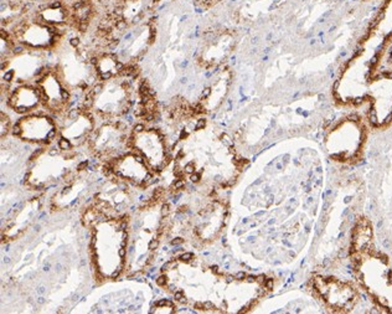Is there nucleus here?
<instances>
[{
	"instance_id": "39448f33",
	"label": "nucleus",
	"mask_w": 392,
	"mask_h": 314,
	"mask_svg": "<svg viewBox=\"0 0 392 314\" xmlns=\"http://www.w3.org/2000/svg\"><path fill=\"white\" fill-rule=\"evenodd\" d=\"M169 214H170V206L168 202H164L161 205V215H163V217H166Z\"/></svg>"
},
{
	"instance_id": "c9c22d12",
	"label": "nucleus",
	"mask_w": 392,
	"mask_h": 314,
	"mask_svg": "<svg viewBox=\"0 0 392 314\" xmlns=\"http://www.w3.org/2000/svg\"><path fill=\"white\" fill-rule=\"evenodd\" d=\"M77 298H78V294H76V296L73 297V300H77Z\"/></svg>"
},
{
	"instance_id": "4be33fe9",
	"label": "nucleus",
	"mask_w": 392,
	"mask_h": 314,
	"mask_svg": "<svg viewBox=\"0 0 392 314\" xmlns=\"http://www.w3.org/2000/svg\"><path fill=\"white\" fill-rule=\"evenodd\" d=\"M120 272H122V266L118 267V268L116 269V272H113V273H112V278H117V277L119 276V273H120Z\"/></svg>"
},
{
	"instance_id": "f257e3e1",
	"label": "nucleus",
	"mask_w": 392,
	"mask_h": 314,
	"mask_svg": "<svg viewBox=\"0 0 392 314\" xmlns=\"http://www.w3.org/2000/svg\"><path fill=\"white\" fill-rule=\"evenodd\" d=\"M58 147L62 150H68V149H71V143H70V140H67L65 138H61L58 140Z\"/></svg>"
},
{
	"instance_id": "f8f14e48",
	"label": "nucleus",
	"mask_w": 392,
	"mask_h": 314,
	"mask_svg": "<svg viewBox=\"0 0 392 314\" xmlns=\"http://www.w3.org/2000/svg\"><path fill=\"white\" fill-rule=\"evenodd\" d=\"M13 77H14V71H8V72L4 75V81L10 82V81L13 79Z\"/></svg>"
},
{
	"instance_id": "412c9836",
	"label": "nucleus",
	"mask_w": 392,
	"mask_h": 314,
	"mask_svg": "<svg viewBox=\"0 0 392 314\" xmlns=\"http://www.w3.org/2000/svg\"><path fill=\"white\" fill-rule=\"evenodd\" d=\"M126 253H127V251H126V246H122L120 248H119V251H118V255H119V257H126Z\"/></svg>"
},
{
	"instance_id": "473e14b6",
	"label": "nucleus",
	"mask_w": 392,
	"mask_h": 314,
	"mask_svg": "<svg viewBox=\"0 0 392 314\" xmlns=\"http://www.w3.org/2000/svg\"><path fill=\"white\" fill-rule=\"evenodd\" d=\"M10 262V258L9 257H4V263H9Z\"/></svg>"
},
{
	"instance_id": "6ab92c4d",
	"label": "nucleus",
	"mask_w": 392,
	"mask_h": 314,
	"mask_svg": "<svg viewBox=\"0 0 392 314\" xmlns=\"http://www.w3.org/2000/svg\"><path fill=\"white\" fill-rule=\"evenodd\" d=\"M119 231H126L127 230V221L126 220H120V225L118 227Z\"/></svg>"
},
{
	"instance_id": "b1692460",
	"label": "nucleus",
	"mask_w": 392,
	"mask_h": 314,
	"mask_svg": "<svg viewBox=\"0 0 392 314\" xmlns=\"http://www.w3.org/2000/svg\"><path fill=\"white\" fill-rule=\"evenodd\" d=\"M71 45H72V46H75V47H77V46L79 45V40H78V39H71Z\"/></svg>"
},
{
	"instance_id": "c756f323",
	"label": "nucleus",
	"mask_w": 392,
	"mask_h": 314,
	"mask_svg": "<svg viewBox=\"0 0 392 314\" xmlns=\"http://www.w3.org/2000/svg\"><path fill=\"white\" fill-rule=\"evenodd\" d=\"M29 176H30V171H27V173H26V175L24 176V180H25V181H27V179H29Z\"/></svg>"
},
{
	"instance_id": "72a5a7b5",
	"label": "nucleus",
	"mask_w": 392,
	"mask_h": 314,
	"mask_svg": "<svg viewBox=\"0 0 392 314\" xmlns=\"http://www.w3.org/2000/svg\"><path fill=\"white\" fill-rule=\"evenodd\" d=\"M44 271H45V272H48V271H50V266L47 265L46 267H44Z\"/></svg>"
},
{
	"instance_id": "0eeeda50",
	"label": "nucleus",
	"mask_w": 392,
	"mask_h": 314,
	"mask_svg": "<svg viewBox=\"0 0 392 314\" xmlns=\"http://www.w3.org/2000/svg\"><path fill=\"white\" fill-rule=\"evenodd\" d=\"M192 258H194V255H192L191 252H185V253H182V255L179 257V260L180 261H184V262H189Z\"/></svg>"
},
{
	"instance_id": "f704fd0d",
	"label": "nucleus",
	"mask_w": 392,
	"mask_h": 314,
	"mask_svg": "<svg viewBox=\"0 0 392 314\" xmlns=\"http://www.w3.org/2000/svg\"><path fill=\"white\" fill-rule=\"evenodd\" d=\"M35 230H36V231H40V226H39V225H36V226H35Z\"/></svg>"
},
{
	"instance_id": "2f4dec72",
	"label": "nucleus",
	"mask_w": 392,
	"mask_h": 314,
	"mask_svg": "<svg viewBox=\"0 0 392 314\" xmlns=\"http://www.w3.org/2000/svg\"><path fill=\"white\" fill-rule=\"evenodd\" d=\"M70 191V186L68 188H66V189H64V191H62V194H67V192Z\"/></svg>"
},
{
	"instance_id": "bb28decb",
	"label": "nucleus",
	"mask_w": 392,
	"mask_h": 314,
	"mask_svg": "<svg viewBox=\"0 0 392 314\" xmlns=\"http://www.w3.org/2000/svg\"><path fill=\"white\" fill-rule=\"evenodd\" d=\"M44 292H45V287H39L37 288V293H39V294H42Z\"/></svg>"
},
{
	"instance_id": "f03ea898",
	"label": "nucleus",
	"mask_w": 392,
	"mask_h": 314,
	"mask_svg": "<svg viewBox=\"0 0 392 314\" xmlns=\"http://www.w3.org/2000/svg\"><path fill=\"white\" fill-rule=\"evenodd\" d=\"M164 306H168V307H174L173 302L168 300V299H159L155 302V307H164Z\"/></svg>"
},
{
	"instance_id": "7ed1b4c3",
	"label": "nucleus",
	"mask_w": 392,
	"mask_h": 314,
	"mask_svg": "<svg viewBox=\"0 0 392 314\" xmlns=\"http://www.w3.org/2000/svg\"><path fill=\"white\" fill-rule=\"evenodd\" d=\"M174 298L176 299L178 302H181V303H186V298L184 297V292L182 291H176L174 293Z\"/></svg>"
},
{
	"instance_id": "2eb2a0df",
	"label": "nucleus",
	"mask_w": 392,
	"mask_h": 314,
	"mask_svg": "<svg viewBox=\"0 0 392 314\" xmlns=\"http://www.w3.org/2000/svg\"><path fill=\"white\" fill-rule=\"evenodd\" d=\"M246 277H247V276H246V273L241 271V272H238V273H237V275L235 276V279H237V281H243Z\"/></svg>"
},
{
	"instance_id": "5701e85b",
	"label": "nucleus",
	"mask_w": 392,
	"mask_h": 314,
	"mask_svg": "<svg viewBox=\"0 0 392 314\" xmlns=\"http://www.w3.org/2000/svg\"><path fill=\"white\" fill-rule=\"evenodd\" d=\"M256 281H257V282H260V283H264V282H266V276H264V275H261V276H258V277H256Z\"/></svg>"
},
{
	"instance_id": "c85d7f7f",
	"label": "nucleus",
	"mask_w": 392,
	"mask_h": 314,
	"mask_svg": "<svg viewBox=\"0 0 392 314\" xmlns=\"http://www.w3.org/2000/svg\"><path fill=\"white\" fill-rule=\"evenodd\" d=\"M61 268H62V266H61L60 263H57V265H56V271H57V272H60V271H61Z\"/></svg>"
},
{
	"instance_id": "a878e982",
	"label": "nucleus",
	"mask_w": 392,
	"mask_h": 314,
	"mask_svg": "<svg viewBox=\"0 0 392 314\" xmlns=\"http://www.w3.org/2000/svg\"><path fill=\"white\" fill-rule=\"evenodd\" d=\"M37 303H39V304H44V303H45V299L42 298V297H39L37 298V300H36Z\"/></svg>"
},
{
	"instance_id": "a211bd4d",
	"label": "nucleus",
	"mask_w": 392,
	"mask_h": 314,
	"mask_svg": "<svg viewBox=\"0 0 392 314\" xmlns=\"http://www.w3.org/2000/svg\"><path fill=\"white\" fill-rule=\"evenodd\" d=\"M144 129H145V128H144V124H137L135 127H134L133 130H134V133H142Z\"/></svg>"
},
{
	"instance_id": "dca6fc26",
	"label": "nucleus",
	"mask_w": 392,
	"mask_h": 314,
	"mask_svg": "<svg viewBox=\"0 0 392 314\" xmlns=\"http://www.w3.org/2000/svg\"><path fill=\"white\" fill-rule=\"evenodd\" d=\"M87 166H88V160H85V161H82V163H79V164H78V166H77V170H78V171H81V170L86 169Z\"/></svg>"
},
{
	"instance_id": "393cba45",
	"label": "nucleus",
	"mask_w": 392,
	"mask_h": 314,
	"mask_svg": "<svg viewBox=\"0 0 392 314\" xmlns=\"http://www.w3.org/2000/svg\"><path fill=\"white\" fill-rule=\"evenodd\" d=\"M246 279L248 281V282H254L256 281V277L254 276H248V277H246Z\"/></svg>"
},
{
	"instance_id": "9b49d317",
	"label": "nucleus",
	"mask_w": 392,
	"mask_h": 314,
	"mask_svg": "<svg viewBox=\"0 0 392 314\" xmlns=\"http://www.w3.org/2000/svg\"><path fill=\"white\" fill-rule=\"evenodd\" d=\"M158 246H159V240H151L149 242L148 248H149V251H154V250L158 248Z\"/></svg>"
},
{
	"instance_id": "1a4fd4ad",
	"label": "nucleus",
	"mask_w": 392,
	"mask_h": 314,
	"mask_svg": "<svg viewBox=\"0 0 392 314\" xmlns=\"http://www.w3.org/2000/svg\"><path fill=\"white\" fill-rule=\"evenodd\" d=\"M184 171H185V173H188V174L195 173V164L192 163V161H191V163H188L186 165H185V168H184Z\"/></svg>"
},
{
	"instance_id": "20e7f679",
	"label": "nucleus",
	"mask_w": 392,
	"mask_h": 314,
	"mask_svg": "<svg viewBox=\"0 0 392 314\" xmlns=\"http://www.w3.org/2000/svg\"><path fill=\"white\" fill-rule=\"evenodd\" d=\"M174 267H176V262H175V261H169V262L165 263V265L161 266V271L163 272L164 271H169V269H173Z\"/></svg>"
},
{
	"instance_id": "aec40b11",
	"label": "nucleus",
	"mask_w": 392,
	"mask_h": 314,
	"mask_svg": "<svg viewBox=\"0 0 392 314\" xmlns=\"http://www.w3.org/2000/svg\"><path fill=\"white\" fill-rule=\"evenodd\" d=\"M42 151H44V149H39V150H36L35 153L31 155V158H30V160H34V159H36L39 155H41V154H42Z\"/></svg>"
},
{
	"instance_id": "cd10ccee",
	"label": "nucleus",
	"mask_w": 392,
	"mask_h": 314,
	"mask_svg": "<svg viewBox=\"0 0 392 314\" xmlns=\"http://www.w3.org/2000/svg\"><path fill=\"white\" fill-rule=\"evenodd\" d=\"M151 262H153V256H150V257H149V258H148V261H147V262H145V265H147V266H148V265H150V263H151Z\"/></svg>"
},
{
	"instance_id": "ddd939ff",
	"label": "nucleus",
	"mask_w": 392,
	"mask_h": 314,
	"mask_svg": "<svg viewBox=\"0 0 392 314\" xmlns=\"http://www.w3.org/2000/svg\"><path fill=\"white\" fill-rule=\"evenodd\" d=\"M264 286H266V288L268 289V291H271V289H273V279H266V282H264Z\"/></svg>"
},
{
	"instance_id": "423d86ee",
	"label": "nucleus",
	"mask_w": 392,
	"mask_h": 314,
	"mask_svg": "<svg viewBox=\"0 0 392 314\" xmlns=\"http://www.w3.org/2000/svg\"><path fill=\"white\" fill-rule=\"evenodd\" d=\"M166 283H168V277L165 276V275H161V276H159L157 278V284L160 286V287H164Z\"/></svg>"
},
{
	"instance_id": "4468645a",
	"label": "nucleus",
	"mask_w": 392,
	"mask_h": 314,
	"mask_svg": "<svg viewBox=\"0 0 392 314\" xmlns=\"http://www.w3.org/2000/svg\"><path fill=\"white\" fill-rule=\"evenodd\" d=\"M190 180L192 181V183H198V181L200 180V174H198V173L190 174Z\"/></svg>"
},
{
	"instance_id": "f3484780",
	"label": "nucleus",
	"mask_w": 392,
	"mask_h": 314,
	"mask_svg": "<svg viewBox=\"0 0 392 314\" xmlns=\"http://www.w3.org/2000/svg\"><path fill=\"white\" fill-rule=\"evenodd\" d=\"M182 242H184V238H181V237H176V238H174V240L170 242V244H171L173 246H176V245L182 244Z\"/></svg>"
},
{
	"instance_id": "9d476101",
	"label": "nucleus",
	"mask_w": 392,
	"mask_h": 314,
	"mask_svg": "<svg viewBox=\"0 0 392 314\" xmlns=\"http://www.w3.org/2000/svg\"><path fill=\"white\" fill-rule=\"evenodd\" d=\"M184 185H185L184 180H182V179H178V180H176V181H175V183L173 184V188H174L175 190H180L181 188H184Z\"/></svg>"
},
{
	"instance_id": "6e6552de",
	"label": "nucleus",
	"mask_w": 392,
	"mask_h": 314,
	"mask_svg": "<svg viewBox=\"0 0 392 314\" xmlns=\"http://www.w3.org/2000/svg\"><path fill=\"white\" fill-rule=\"evenodd\" d=\"M21 133H23V127H21V124H20V123L14 124V127H13V134L14 135H21Z\"/></svg>"
},
{
	"instance_id": "7c9ffc66",
	"label": "nucleus",
	"mask_w": 392,
	"mask_h": 314,
	"mask_svg": "<svg viewBox=\"0 0 392 314\" xmlns=\"http://www.w3.org/2000/svg\"><path fill=\"white\" fill-rule=\"evenodd\" d=\"M127 237H128V234H127V232H124V234H123V236H122V238L126 241V240H127Z\"/></svg>"
}]
</instances>
